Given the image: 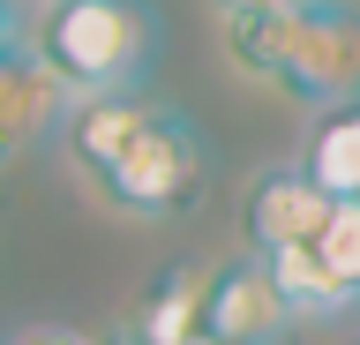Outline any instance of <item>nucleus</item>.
Returning a JSON list of instances; mask_svg holds the SVG:
<instances>
[{"label": "nucleus", "mask_w": 360, "mask_h": 345, "mask_svg": "<svg viewBox=\"0 0 360 345\" xmlns=\"http://www.w3.org/2000/svg\"><path fill=\"white\" fill-rule=\"evenodd\" d=\"M68 158L98 188V203L120 218H188L202 203L210 158L180 105L128 91V98H75L68 105Z\"/></svg>", "instance_id": "1"}, {"label": "nucleus", "mask_w": 360, "mask_h": 345, "mask_svg": "<svg viewBox=\"0 0 360 345\" xmlns=\"http://www.w3.org/2000/svg\"><path fill=\"white\" fill-rule=\"evenodd\" d=\"M225 60L270 91L300 98V105H345L360 98V15L338 0H308L285 15H255V23H218Z\"/></svg>", "instance_id": "2"}, {"label": "nucleus", "mask_w": 360, "mask_h": 345, "mask_svg": "<svg viewBox=\"0 0 360 345\" xmlns=\"http://www.w3.org/2000/svg\"><path fill=\"white\" fill-rule=\"evenodd\" d=\"M30 46L68 98H128L158 60V15L150 0H45Z\"/></svg>", "instance_id": "3"}, {"label": "nucleus", "mask_w": 360, "mask_h": 345, "mask_svg": "<svg viewBox=\"0 0 360 345\" xmlns=\"http://www.w3.org/2000/svg\"><path fill=\"white\" fill-rule=\"evenodd\" d=\"M285 293H278V278H270L263 255H233L218 271L202 278V330L225 345H278L285 338Z\"/></svg>", "instance_id": "4"}, {"label": "nucleus", "mask_w": 360, "mask_h": 345, "mask_svg": "<svg viewBox=\"0 0 360 345\" xmlns=\"http://www.w3.org/2000/svg\"><path fill=\"white\" fill-rule=\"evenodd\" d=\"M68 105H75V98L60 91V75L45 68V53L30 46V38L8 46L0 53V165L22 158V150H38L45 136H60Z\"/></svg>", "instance_id": "5"}, {"label": "nucleus", "mask_w": 360, "mask_h": 345, "mask_svg": "<svg viewBox=\"0 0 360 345\" xmlns=\"http://www.w3.org/2000/svg\"><path fill=\"white\" fill-rule=\"evenodd\" d=\"M248 248L255 255H285V248H315L323 226H330V195L300 173V165H270L263 181L248 188Z\"/></svg>", "instance_id": "6"}, {"label": "nucleus", "mask_w": 360, "mask_h": 345, "mask_svg": "<svg viewBox=\"0 0 360 345\" xmlns=\"http://www.w3.org/2000/svg\"><path fill=\"white\" fill-rule=\"evenodd\" d=\"M202 278H210V271H195V263L158 271L150 293L135 300V323H128V330L143 345H188V338H202Z\"/></svg>", "instance_id": "7"}, {"label": "nucleus", "mask_w": 360, "mask_h": 345, "mask_svg": "<svg viewBox=\"0 0 360 345\" xmlns=\"http://www.w3.org/2000/svg\"><path fill=\"white\" fill-rule=\"evenodd\" d=\"M300 173L330 203H360V98H345V105H330L315 120L308 150H300Z\"/></svg>", "instance_id": "8"}, {"label": "nucleus", "mask_w": 360, "mask_h": 345, "mask_svg": "<svg viewBox=\"0 0 360 345\" xmlns=\"http://www.w3.org/2000/svg\"><path fill=\"white\" fill-rule=\"evenodd\" d=\"M263 263H270V278H278V293H285L292 315H360L353 293L338 285V271L315 248H285V255H263Z\"/></svg>", "instance_id": "9"}, {"label": "nucleus", "mask_w": 360, "mask_h": 345, "mask_svg": "<svg viewBox=\"0 0 360 345\" xmlns=\"http://www.w3.org/2000/svg\"><path fill=\"white\" fill-rule=\"evenodd\" d=\"M315 255L338 271V285H345V293H353V308H360V203H330V226H323Z\"/></svg>", "instance_id": "10"}, {"label": "nucleus", "mask_w": 360, "mask_h": 345, "mask_svg": "<svg viewBox=\"0 0 360 345\" xmlns=\"http://www.w3.org/2000/svg\"><path fill=\"white\" fill-rule=\"evenodd\" d=\"M218 23H255V15H285V8H308V0H210Z\"/></svg>", "instance_id": "11"}, {"label": "nucleus", "mask_w": 360, "mask_h": 345, "mask_svg": "<svg viewBox=\"0 0 360 345\" xmlns=\"http://www.w3.org/2000/svg\"><path fill=\"white\" fill-rule=\"evenodd\" d=\"M15 345H98V338H83V330H68V323H38V330H22Z\"/></svg>", "instance_id": "12"}, {"label": "nucleus", "mask_w": 360, "mask_h": 345, "mask_svg": "<svg viewBox=\"0 0 360 345\" xmlns=\"http://www.w3.org/2000/svg\"><path fill=\"white\" fill-rule=\"evenodd\" d=\"M22 38H30V15H22V0H0V53L22 46Z\"/></svg>", "instance_id": "13"}, {"label": "nucleus", "mask_w": 360, "mask_h": 345, "mask_svg": "<svg viewBox=\"0 0 360 345\" xmlns=\"http://www.w3.org/2000/svg\"><path fill=\"white\" fill-rule=\"evenodd\" d=\"M98 345H143V338H135V330H112V338H98Z\"/></svg>", "instance_id": "14"}, {"label": "nucleus", "mask_w": 360, "mask_h": 345, "mask_svg": "<svg viewBox=\"0 0 360 345\" xmlns=\"http://www.w3.org/2000/svg\"><path fill=\"white\" fill-rule=\"evenodd\" d=\"M188 345H225V338H210V330H202V338H188Z\"/></svg>", "instance_id": "15"}]
</instances>
